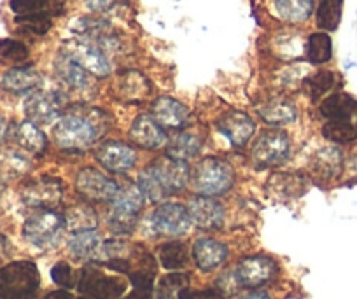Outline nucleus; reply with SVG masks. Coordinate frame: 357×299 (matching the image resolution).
<instances>
[{"mask_svg": "<svg viewBox=\"0 0 357 299\" xmlns=\"http://www.w3.org/2000/svg\"><path fill=\"white\" fill-rule=\"evenodd\" d=\"M191 170L186 161L161 158L147 164L139 175L137 187L147 199L158 204L168 196L181 192L190 182Z\"/></svg>", "mask_w": 357, "mask_h": 299, "instance_id": "1", "label": "nucleus"}, {"mask_svg": "<svg viewBox=\"0 0 357 299\" xmlns=\"http://www.w3.org/2000/svg\"><path fill=\"white\" fill-rule=\"evenodd\" d=\"M40 275L32 261H13L0 268V298L37 299Z\"/></svg>", "mask_w": 357, "mask_h": 299, "instance_id": "2", "label": "nucleus"}, {"mask_svg": "<svg viewBox=\"0 0 357 299\" xmlns=\"http://www.w3.org/2000/svg\"><path fill=\"white\" fill-rule=\"evenodd\" d=\"M98 123L89 114H65L53 128V139L65 151H82L98 137Z\"/></svg>", "mask_w": 357, "mask_h": 299, "instance_id": "3", "label": "nucleus"}, {"mask_svg": "<svg viewBox=\"0 0 357 299\" xmlns=\"http://www.w3.org/2000/svg\"><path fill=\"white\" fill-rule=\"evenodd\" d=\"M65 228V217L53 208H37L23 224V236L39 249L56 247Z\"/></svg>", "mask_w": 357, "mask_h": 299, "instance_id": "4", "label": "nucleus"}, {"mask_svg": "<svg viewBox=\"0 0 357 299\" xmlns=\"http://www.w3.org/2000/svg\"><path fill=\"white\" fill-rule=\"evenodd\" d=\"M235 174L228 161L221 158H205L193 171V185L202 196H219L229 191Z\"/></svg>", "mask_w": 357, "mask_h": 299, "instance_id": "5", "label": "nucleus"}, {"mask_svg": "<svg viewBox=\"0 0 357 299\" xmlns=\"http://www.w3.org/2000/svg\"><path fill=\"white\" fill-rule=\"evenodd\" d=\"M142 192L137 185L119 187L118 196L112 199V210L109 214V228L118 235H128L135 229L137 217L142 208Z\"/></svg>", "mask_w": 357, "mask_h": 299, "instance_id": "6", "label": "nucleus"}, {"mask_svg": "<svg viewBox=\"0 0 357 299\" xmlns=\"http://www.w3.org/2000/svg\"><path fill=\"white\" fill-rule=\"evenodd\" d=\"M291 156V142L282 130H264L252 147V160L259 168L279 167Z\"/></svg>", "mask_w": 357, "mask_h": 299, "instance_id": "7", "label": "nucleus"}, {"mask_svg": "<svg viewBox=\"0 0 357 299\" xmlns=\"http://www.w3.org/2000/svg\"><path fill=\"white\" fill-rule=\"evenodd\" d=\"M149 226L154 235L181 236L190 229V212L181 204H163L151 214Z\"/></svg>", "mask_w": 357, "mask_h": 299, "instance_id": "8", "label": "nucleus"}, {"mask_svg": "<svg viewBox=\"0 0 357 299\" xmlns=\"http://www.w3.org/2000/svg\"><path fill=\"white\" fill-rule=\"evenodd\" d=\"M77 289L81 294L95 299H116L126 289V282L118 277H107L100 270L84 268L79 277Z\"/></svg>", "mask_w": 357, "mask_h": 299, "instance_id": "9", "label": "nucleus"}, {"mask_svg": "<svg viewBox=\"0 0 357 299\" xmlns=\"http://www.w3.org/2000/svg\"><path fill=\"white\" fill-rule=\"evenodd\" d=\"M61 105H63V96L58 91L37 89L26 96L23 111L33 125H50L54 119L60 118Z\"/></svg>", "mask_w": 357, "mask_h": 299, "instance_id": "10", "label": "nucleus"}, {"mask_svg": "<svg viewBox=\"0 0 357 299\" xmlns=\"http://www.w3.org/2000/svg\"><path fill=\"white\" fill-rule=\"evenodd\" d=\"M235 277L240 287L257 289L266 285L277 273V263L266 256H252L240 261L235 268Z\"/></svg>", "mask_w": 357, "mask_h": 299, "instance_id": "11", "label": "nucleus"}, {"mask_svg": "<svg viewBox=\"0 0 357 299\" xmlns=\"http://www.w3.org/2000/svg\"><path fill=\"white\" fill-rule=\"evenodd\" d=\"M75 185L84 198L95 201H112L119 192V185L95 168H84L79 171Z\"/></svg>", "mask_w": 357, "mask_h": 299, "instance_id": "12", "label": "nucleus"}, {"mask_svg": "<svg viewBox=\"0 0 357 299\" xmlns=\"http://www.w3.org/2000/svg\"><path fill=\"white\" fill-rule=\"evenodd\" d=\"M67 54H70L77 63H81L86 70L91 72L97 77H105V75L111 74V61H109L107 54L91 40H75L68 46Z\"/></svg>", "mask_w": 357, "mask_h": 299, "instance_id": "13", "label": "nucleus"}, {"mask_svg": "<svg viewBox=\"0 0 357 299\" xmlns=\"http://www.w3.org/2000/svg\"><path fill=\"white\" fill-rule=\"evenodd\" d=\"M218 130L236 147H242L252 139L256 132V123L245 112L231 111L221 116L218 121Z\"/></svg>", "mask_w": 357, "mask_h": 299, "instance_id": "14", "label": "nucleus"}, {"mask_svg": "<svg viewBox=\"0 0 357 299\" xmlns=\"http://www.w3.org/2000/svg\"><path fill=\"white\" fill-rule=\"evenodd\" d=\"M191 222L202 229H219L225 222V208L211 196H197L188 205Z\"/></svg>", "mask_w": 357, "mask_h": 299, "instance_id": "15", "label": "nucleus"}, {"mask_svg": "<svg viewBox=\"0 0 357 299\" xmlns=\"http://www.w3.org/2000/svg\"><path fill=\"white\" fill-rule=\"evenodd\" d=\"M151 118L161 128H183L190 121V109L168 96H161L151 107Z\"/></svg>", "mask_w": 357, "mask_h": 299, "instance_id": "16", "label": "nucleus"}, {"mask_svg": "<svg viewBox=\"0 0 357 299\" xmlns=\"http://www.w3.org/2000/svg\"><path fill=\"white\" fill-rule=\"evenodd\" d=\"M98 163L109 171H128L137 163V153L133 147L126 146L123 142H105L97 151Z\"/></svg>", "mask_w": 357, "mask_h": 299, "instance_id": "17", "label": "nucleus"}, {"mask_svg": "<svg viewBox=\"0 0 357 299\" xmlns=\"http://www.w3.org/2000/svg\"><path fill=\"white\" fill-rule=\"evenodd\" d=\"M40 84V74L32 67H13L0 79V88L11 95H26L37 91Z\"/></svg>", "mask_w": 357, "mask_h": 299, "instance_id": "18", "label": "nucleus"}, {"mask_svg": "<svg viewBox=\"0 0 357 299\" xmlns=\"http://www.w3.org/2000/svg\"><path fill=\"white\" fill-rule=\"evenodd\" d=\"M130 139L142 149H160L167 144V133L151 116H139L130 130Z\"/></svg>", "mask_w": 357, "mask_h": 299, "instance_id": "19", "label": "nucleus"}, {"mask_svg": "<svg viewBox=\"0 0 357 299\" xmlns=\"http://www.w3.org/2000/svg\"><path fill=\"white\" fill-rule=\"evenodd\" d=\"M228 257V247L214 238H198L193 245V259L198 270L214 271Z\"/></svg>", "mask_w": 357, "mask_h": 299, "instance_id": "20", "label": "nucleus"}, {"mask_svg": "<svg viewBox=\"0 0 357 299\" xmlns=\"http://www.w3.org/2000/svg\"><path fill=\"white\" fill-rule=\"evenodd\" d=\"M54 74L65 86L72 89H86L89 86L88 70L74 60L70 54L61 53L54 60Z\"/></svg>", "mask_w": 357, "mask_h": 299, "instance_id": "21", "label": "nucleus"}, {"mask_svg": "<svg viewBox=\"0 0 357 299\" xmlns=\"http://www.w3.org/2000/svg\"><path fill=\"white\" fill-rule=\"evenodd\" d=\"M319 112L328 121H350V118L357 112V100L345 93H333L322 100Z\"/></svg>", "mask_w": 357, "mask_h": 299, "instance_id": "22", "label": "nucleus"}, {"mask_svg": "<svg viewBox=\"0 0 357 299\" xmlns=\"http://www.w3.org/2000/svg\"><path fill=\"white\" fill-rule=\"evenodd\" d=\"M15 140L22 149L37 154V156H40L47 147L46 135L32 121H23L22 125L16 126Z\"/></svg>", "mask_w": 357, "mask_h": 299, "instance_id": "23", "label": "nucleus"}, {"mask_svg": "<svg viewBox=\"0 0 357 299\" xmlns=\"http://www.w3.org/2000/svg\"><path fill=\"white\" fill-rule=\"evenodd\" d=\"M277 15L289 23H303L312 16L315 0H273Z\"/></svg>", "mask_w": 357, "mask_h": 299, "instance_id": "24", "label": "nucleus"}, {"mask_svg": "<svg viewBox=\"0 0 357 299\" xmlns=\"http://www.w3.org/2000/svg\"><path fill=\"white\" fill-rule=\"evenodd\" d=\"M68 249L77 259H89L100 249V235L95 229H81L74 231L68 238Z\"/></svg>", "mask_w": 357, "mask_h": 299, "instance_id": "25", "label": "nucleus"}, {"mask_svg": "<svg viewBox=\"0 0 357 299\" xmlns=\"http://www.w3.org/2000/svg\"><path fill=\"white\" fill-rule=\"evenodd\" d=\"M343 0H319L315 23L324 32H335L342 22Z\"/></svg>", "mask_w": 357, "mask_h": 299, "instance_id": "26", "label": "nucleus"}, {"mask_svg": "<svg viewBox=\"0 0 357 299\" xmlns=\"http://www.w3.org/2000/svg\"><path fill=\"white\" fill-rule=\"evenodd\" d=\"M307 60L314 65H324L333 56V43L329 33L315 32L308 37L307 46H305Z\"/></svg>", "mask_w": 357, "mask_h": 299, "instance_id": "27", "label": "nucleus"}, {"mask_svg": "<svg viewBox=\"0 0 357 299\" xmlns=\"http://www.w3.org/2000/svg\"><path fill=\"white\" fill-rule=\"evenodd\" d=\"M202 149V140L193 133H183L175 137L167 146V158L177 161H188L190 158H195Z\"/></svg>", "mask_w": 357, "mask_h": 299, "instance_id": "28", "label": "nucleus"}, {"mask_svg": "<svg viewBox=\"0 0 357 299\" xmlns=\"http://www.w3.org/2000/svg\"><path fill=\"white\" fill-rule=\"evenodd\" d=\"M259 116L268 125H289V123L296 121L298 112L291 102L275 100V102L264 105L259 111Z\"/></svg>", "mask_w": 357, "mask_h": 299, "instance_id": "29", "label": "nucleus"}, {"mask_svg": "<svg viewBox=\"0 0 357 299\" xmlns=\"http://www.w3.org/2000/svg\"><path fill=\"white\" fill-rule=\"evenodd\" d=\"M343 156L336 147H328L315 154L314 158V171L324 178H333L340 174L342 170Z\"/></svg>", "mask_w": 357, "mask_h": 299, "instance_id": "30", "label": "nucleus"}, {"mask_svg": "<svg viewBox=\"0 0 357 299\" xmlns=\"http://www.w3.org/2000/svg\"><path fill=\"white\" fill-rule=\"evenodd\" d=\"M161 266L167 270H181L188 263L186 245L181 242H167L160 247Z\"/></svg>", "mask_w": 357, "mask_h": 299, "instance_id": "31", "label": "nucleus"}, {"mask_svg": "<svg viewBox=\"0 0 357 299\" xmlns=\"http://www.w3.org/2000/svg\"><path fill=\"white\" fill-rule=\"evenodd\" d=\"M322 135L333 144H352L357 139V130L350 121H328Z\"/></svg>", "mask_w": 357, "mask_h": 299, "instance_id": "32", "label": "nucleus"}, {"mask_svg": "<svg viewBox=\"0 0 357 299\" xmlns=\"http://www.w3.org/2000/svg\"><path fill=\"white\" fill-rule=\"evenodd\" d=\"M16 25L22 32L30 33V36H46L53 26L51 16L47 13H37L30 16H16Z\"/></svg>", "mask_w": 357, "mask_h": 299, "instance_id": "33", "label": "nucleus"}, {"mask_svg": "<svg viewBox=\"0 0 357 299\" xmlns=\"http://www.w3.org/2000/svg\"><path fill=\"white\" fill-rule=\"evenodd\" d=\"M30 51L23 43L15 39H0V63L18 65L29 60Z\"/></svg>", "mask_w": 357, "mask_h": 299, "instance_id": "34", "label": "nucleus"}, {"mask_svg": "<svg viewBox=\"0 0 357 299\" xmlns=\"http://www.w3.org/2000/svg\"><path fill=\"white\" fill-rule=\"evenodd\" d=\"M65 224H67V228L74 229V231L93 229L97 226V214L89 207L70 208V212L65 215Z\"/></svg>", "mask_w": 357, "mask_h": 299, "instance_id": "35", "label": "nucleus"}, {"mask_svg": "<svg viewBox=\"0 0 357 299\" xmlns=\"http://www.w3.org/2000/svg\"><path fill=\"white\" fill-rule=\"evenodd\" d=\"M336 82V74L331 70H321L317 74H314L312 77L307 79L308 91H310V96L314 100L321 98L324 93H328L329 89L335 86Z\"/></svg>", "mask_w": 357, "mask_h": 299, "instance_id": "36", "label": "nucleus"}, {"mask_svg": "<svg viewBox=\"0 0 357 299\" xmlns=\"http://www.w3.org/2000/svg\"><path fill=\"white\" fill-rule=\"evenodd\" d=\"M190 277L186 273H170L160 282V289H158L156 299H172L175 291H183L186 289Z\"/></svg>", "mask_w": 357, "mask_h": 299, "instance_id": "37", "label": "nucleus"}, {"mask_svg": "<svg viewBox=\"0 0 357 299\" xmlns=\"http://www.w3.org/2000/svg\"><path fill=\"white\" fill-rule=\"evenodd\" d=\"M121 89L130 96V98H137V100L144 98V96L151 91L146 79H144L140 74H137V72H130V74H126L125 81L121 82Z\"/></svg>", "mask_w": 357, "mask_h": 299, "instance_id": "38", "label": "nucleus"}, {"mask_svg": "<svg viewBox=\"0 0 357 299\" xmlns=\"http://www.w3.org/2000/svg\"><path fill=\"white\" fill-rule=\"evenodd\" d=\"M51 280L56 285H60V287L70 289L74 285V271H72L70 264L65 263V261L54 264L51 268Z\"/></svg>", "mask_w": 357, "mask_h": 299, "instance_id": "39", "label": "nucleus"}, {"mask_svg": "<svg viewBox=\"0 0 357 299\" xmlns=\"http://www.w3.org/2000/svg\"><path fill=\"white\" fill-rule=\"evenodd\" d=\"M9 9L16 16H30L37 13H46L40 0H9Z\"/></svg>", "mask_w": 357, "mask_h": 299, "instance_id": "40", "label": "nucleus"}, {"mask_svg": "<svg viewBox=\"0 0 357 299\" xmlns=\"http://www.w3.org/2000/svg\"><path fill=\"white\" fill-rule=\"evenodd\" d=\"M178 299H225L219 289H204V291H193V289H183L177 292Z\"/></svg>", "mask_w": 357, "mask_h": 299, "instance_id": "41", "label": "nucleus"}, {"mask_svg": "<svg viewBox=\"0 0 357 299\" xmlns=\"http://www.w3.org/2000/svg\"><path fill=\"white\" fill-rule=\"evenodd\" d=\"M86 8L93 13H107L112 11L118 6L126 4L128 0H84Z\"/></svg>", "mask_w": 357, "mask_h": 299, "instance_id": "42", "label": "nucleus"}, {"mask_svg": "<svg viewBox=\"0 0 357 299\" xmlns=\"http://www.w3.org/2000/svg\"><path fill=\"white\" fill-rule=\"evenodd\" d=\"M50 16H60L63 13V0H40Z\"/></svg>", "mask_w": 357, "mask_h": 299, "instance_id": "43", "label": "nucleus"}, {"mask_svg": "<svg viewBox=\"0 0 357 299\" xmlns=\"http://www.w3.org/2000/svg\"><path fill=\"white\" fill-rule=\"evenodd\" d=\"M238 299H272L264 291H249L240 296Z\"/></svg>", "mask_w": 357, "mask_h": 299, "instance_id": "44", "label": "nucleus"}, {"mask_svg": "<svg viewBox=\"0 0 357 299\" xmlns=\"http://www.w3.org/2000/svg\"><path fill=\"white\" fill-rule=\"evenodd\" d=\"M44 299H74L72 294L68 291H53V292H47L44 296Z\"/></svg>", "mask_w": 357, "mask_h": 299, "instance_id": "45", "label": "nucleus"}, {"mask_svg": "<svg viewBox=\"0 0 357 299\" xmlns=\"http://www.w3.org/2000/svg\"><path fill=\"white\" fill-rule=\"evenodd\" d=\"M9 250H11V243L8 242L4 235H0V257H8Z\"/></svg>", "mask_w": 357, "mask_h": 299, "instance_id": "46", "label": "nucleus"}, {"mask_svg": "<svg viewBox=\"0 0 357 299\" xmlns=\"http://www.w3.org/2000/svg\"><path fill=\"white\" fill-rule=\"evenodd\" d=\"M123 299H151V292L139 291V289H135V291H132L128 296H125Z\"/></svg>", "mask_w": 357, "mask_h": 299, "instance_id": "47", "label": "nucleus"}, {"mask_svg": "<svg viewBox=\"0 0 357 299\" xmlns=\"http://www.w3.org/2000/svg\"><path fill=\"white\" fill-rule=\"evenodd\" d=\"M4 135H6V121L4 118L0 116V140L4 139Z\"/></svg>", "mask_w": 357, "mask_h": 299, "instance_id": "48", "label": "nucleus"}, {"mask_svg": "<svg viewBox=\"0 0 357 299\" xmlns=\"http://www.w3.org/2000/svg\"><path fill=\"white\" fill-rule=\"evenodd\" d=\"M77 299H95V298H89V296H81V298H77Z\"/></svg>", "mask_w": 357, "mask_h": 299, "instance_id": "49", "label": "nucleus"}, {"mask_svg": "<svg viewBox=\"0 0 357 299\" xmlns=\"http://www.w3.org/2000/svg\"><path fill=\"white\" fill-rule=\"evenodd\" d=\"M0 299H2V298H0Z\"/></svg>", "mask_w": 357, "mask_h": 299, "instance_id": "50", "label": "nucleus"}, {"mask_svg": "<svg viewBox=\"0 0 357 299\" xmlns=\"http://www.w3.org/2000/svg\"><path fill=\"white\" fill-rule=\"evenodd\" d=\"M356 130H357V128H356Z\"/></svg>", "mask_w": 357, "mask_h": 299, "instance_id": "51", "label": "nucleus"}]
</instances>
